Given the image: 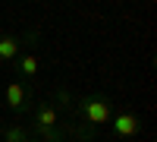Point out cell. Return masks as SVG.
I'll use <instances>...</instances> for the list:
<instances>
[{
	"label": "cell",
	"mask_w": 157,
	"mask_h": 142,
	"mask_svg": "<svg viewBox=\"0 0 157 142\" xmlns=\"http://www.w3.org/2000/svg\"><path fill=\"white\" fill-rule=\"evenodd\" d=\"M3 98H6V108H10V111H16V114H29V111L35 108V101H38V92H35L29 82L13 79V82L3 88Z\"/></svg>",
	"instance_id": "cell-3"
},
{
	"label": "cell",
	"mask_w": 157,
	"mask_h": 142,
	"mask_svg": "<svg viewBox=\"0 0 157 142\" xmlns=\"http://www.w3.org/2000/svg\"><path fill=\"white\" fill-rule=\"evenodd\" d=\"M41 32H29L25 38L13 35V32H0V63H13L19 54H22V44H35Z\"/></svg>",
	"instance_id": "cell-5"
},
{
	"label": "cell",
	"mask_w": 157,
	"mask_h": 142,
	"mask_svg": "<svg viewBox=\"0 0 157 142\" xmlns=\"http://www.w3.org/2000/svg\"><path fill=\"white\" fill-rule=\"evenodd\" d=\"M13 67H16V73L22 76V82H35L38 73H41V57H38L35 51H22V54L13 60Z\"/></svg>",
	"instance_id": "cell-6"
},
{
	"label": "cell",
	"mask_w": 157,
	"mask_h": 142,
	"mask_svg": "<svg viewBox=\"0 0 157 142\" xmlns=\"http://www.w3.org/2000/svg\"><path fill=\"white\" fill-rule=\"evenodd\" d=\"M25 142H41V139H35V136H29V139H25Z\"/></svg>",
	"instance_id": "cell-8"
},
{
	"label": "cell",
	"mask_w": 157,
	"mask_h": 142,
	"mask_svg": "<svg viewBox=\"0 0 157 142\" xmlns=\"http://www.w3.org/2000/svg\"><path fill=\"white\" fill-rule=\"evenodd\" d=\"M29 114H32L29 133H32L35 139H41V142H63V139H69V136H66V117L54 108V101L38 98L35 108H32Z\"/></svg>",
	"instance_id": "cell-2"
},
{
	"label": "cell",
	"mask_w": 157,
	"mask_h": 142,
	"mask_svg": "<svg viewBox=\"0 0 157 142\" xmlns=\"http://www.w3.org/2000/svg\"><path fill=\"white\" fill-rule=\"evenodd\" d=\"M0 136H3V142H25L32 133L22 123H10V126H0Z\"/></svg>",
	"instance_id": "cell-7"
},
{
	"label": "cell",
	"mask_w": 157,
	"mask_h": 142,
	"mask_svg": "<svg viewBox=\"0 0 157 142\" xmlns=\"http://www.w3.org/2000/svg\"><path fill=\"white\" fill-rule=\"evenodd\" d=\"M107 126H113V136H120V139H135L141 133V117L132 108H116Z\"/></svg>",
	"instance_id": "cell-4"
},
{
	"label": "cell",
	"mask_w": 157,
	"mask_h": 142,
	"mask_svg": "<svg viewBox=\"0 0 157 142\" xmlns=\"http://www.w3.org/2000/svg\"><path fill=\"white\" fill-rule=\"evenodd\" d=\"M113 98L110 95H104V92H91V95H82V98H75V104H72V117L69 120H75L82 130H88V133H101L104 126L110 123V117H113Z\"/></svg>",
	"instance_id": "cell-1"
}]
</instances>
